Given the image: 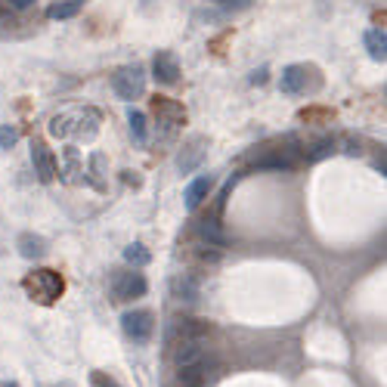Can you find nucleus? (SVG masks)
Returning a JSON list of instances; mask_svg holds the SVG:
<instances>
[{
    "label": "nucleus",
    "instance_id": "6e6552de",
    "mask_svg": "<svg viewBox=\"0 0 387 387\" xmlns=\"http://www.w3.org/2000/svg\"><path fill=\"white\" fill-rule=\"evenodd\" d=\"M189 338H205V325L199 320H174V325H170V347Z\"/></svg>",
    "mask_w": 387,
    "mask_h": 387
},
{
    "label": "nucleus",
    "instance_id": "a211bd4d",
    "mask_svg": "<svg viewBox=\"0 0 387 387\" xmlns=\"http://www.w3.org/2000/svg\"><path fill=\"white\" fill-rule=\"evenodd\" d=\"M127 121H131V133L143 143L146 140V118H143V111H131V115H127Z\"/></svg>",
    "mask_w": 387,
    "mask_h": 387
},
{
    "label": "nucleus",
    "instance_id": "412c9836",
    "mask_svg": "<svg viewBox=\"0 0 387 387\" xmlns=\"http://www.w3.org/2000/svg\"><path fill=\"white\" fill-rule=\"evenodd\" d=\"M93 387H118L111 378H102V375H93Z\"/></svg>",
    "mask_w": 387,
    "mask_h": 387
},
{
    "label": "nucleus",
    "instance_id": "9b49d317",
    "mask_svg": "<svg viewBox=\"0 0 387 387\" xmlns=\"http://www.w3.org/2000/svg\"><path fill=\"white\" fill-rule=\"evenodd\" d=\"M208 192H211V177H199L195 183H189L186 195H183V199H186V208H189V211H195Z\"/></svg>",
    "mask_w": 387,
    "mask_h": 387
},
{
    "label": "nucleus",
    "instance_id": "39448f33",
    "mask_svg": "<svg viewBox=\"0 0 387 387\" xmlns=\"http://www.w3.org/2000/svg\"><path fill=\"white\" fill-rule=\"evenodd\" d=\"M146 295V279L140 273H118L115 276V298L118 300H133Z\"/></svg>",
    "mask_w": 387,
    "mask_h": 387
},
{
    "label": "nucleus",
    "instance_id": "aec40b11",
    "mask_svg": "<svg viewBox=\"0 0 387 387\" xmlns=\"http://www.w3.org/2000/svg\"><path fill=\"white\" fill-rule=\"evenodd\" d=\"M19 140V133H16V127H0V146L4 149H10V146Z\"/></svg>",
    "mask_w": 387,
    "mask_h": 387
},
{
    "label": "nucleus",
    "instance_id": "dca6fc26",
    "mask_svg": "<svg viewBox=\"0 0 387 387\" xmlns=\"http://www.w3.org/2000/svg\"><path fill=\"white\" fill-rule=\"evenodd\" d=\"M19 245H22V254L28 257V261H31V257H44V254H47L44 239H38V236H22Z\"/></svg>",
    "mask_w": 387,
    "mask_h": 387
},
{
    "label": "nucleus",
    "instance_id": "f8f14e48",
    "mask_svg": "<svg viewBox=\"0 0 387 387\" xmlns=\"http://www.w3.org/2000/svg\"><path fill=\"white\" fill-rule=\"evenodd\" d=\"M366 47H369V56L378 59V62H384V56H387V38H384V31H369L366 34Z\"/></svg>",
    "mask_w": 387,
    "mask_h": 387
},
{
    "label": "nucleus",
    "instance_id": "20e7f679",
    "mask_svg": "<svg viewBox=\"0 0 387 387\" xmlns=\"http://www.w3.org/2000/svg\"><path fill=\"white\" fill-rule=\"evenodd\" d=\"M121 329L127 338H133V341H149V334H152V313H146V310H133V313H124L121 316Z\"/></svg>",
    "mask_w": 387,
    "mask_h": 387
},
{
    "label": "nucleus",
    "instance_id": "f03ea898",
    "mask_svg": "<svg viewBox=\"0 0 387 387\" xmlns=\"http://www.w3.org/2000/svg\"><path fill=\"white\" fill-rule=\"evenodd\" d=\"M25 288H28V295L38 298L40 304H50V300H56L62 295V279H59L53 270H38L25 279Z\"/></svg>",
    "mask_w": 387,
    "mask_h": 387
},
{
    "label": "nucleus",
    "instance_id": "4be33fe9",
    "mask_svg": "<svg viewBox=\"0 0 387 387\" xmlns=\"http://www.w3.org/2000/svg\"><path fill=\"white\" fill-rule=\"evenodd\" d=\"M31 4H34V0H10V6H13V10H28Z\"/></svg>",
    "mask_w": 387,
    "mask_h": 387
},
{
    "label": "nucleus",
    "instance_id": "7ed1b4c3",
    "mask_svg": "<svg viewBox=\"0 0 387 387\" xmlns=\"http://www.w3.org/2000/svg\"><path fill=\"white\" fill-rule=\"evenodd\" d=\"M205 359H208V347H205V338H189V341L174 344V366H177V369L205 363Z\"/></svg>",
    "mask_w": 387,
    "mask_h": 387
},
{
    "label": "nucleus",
    "instance_id": "b1692460",
    "mask_svg": "<svg viewBox=\"0 0 387 387\" xmlns=\"http://www.w3.org/2000/svg\"><path fill=\"white\" fill-rule=\"evenodd\" d=\"M10 387H19V384H10Z\"/></svg>",
    "mask_w": 387,
    "mask_h": 387
},
{
    "label": "nucleus",
    "instance_id": "f257e3e1",
    "mask_svg": "<svg viewBox=\"0 0 387 387\" xmlns=\"http://www.w3.org/2000/svg\"><path fill=\"white\" fill-rule=\"evenodd\" d=\"M111 87H115V93L121 97L124 102H133L143 97L146 90V72L140 65H124L118 68V75L111 77Z\"/></svg>",
    "mask_w": 387,
    "mask_h": 387
},
{
    "label": "nucleus",
    "instance_id": "6ab92c4d",
    "mask_svg": "<svg viewBox=\"0 0 387 387\" xmlns=\"http://www.w3.org/2000/svg\"><path fill=\"white\" fill-rule=\"evenodd\" d=\"M332 149H334V143H332V140H320V143L313 146V152H310L307 158H310V161H320V158H325V155H329Z\"/></svg>",
    "mask_w": 387,
    "mask_h": 387
},
{
    "label": "nucleus",
    "instance_id": "423d86ee",
    "mask_svg": "<svg viewBox=\"0 0 387 387\" xmlns=\"http://www.w3.org/2000/svg\"><path fill=\"white\" fill-rule=\"evenodd\" d=\"M31 165H34V174H38L44 183L56 177V161H53V152L47 149L44 143H31Z\"/></svg>",
    "mask_w": 387,
    "mask_h": 387
},
{
    "label": "nucleus",
    "instance_id": "0eeeda50",
    "mask_svg": "<svg viewBox=\"0 0 387 387\" xmlns=\"http://www.w3.org/2000/svg\"><path fill=\"white\" fill-rule=\"evenodd\" d=\"M211 381V366L208 363H195L177 372V387H208Z\"/></svg>",
    "mask_w": 387,
    "mask_h": 387
},
{
    "label": "nucleus",
    "instance_id": "5701e85b",
    "mask_svg": "<svg viewBox=\"0 0 387 387\" xmlns=\"http://www.w3.org/2000/svg\"><path fill=\"white\" fill-rule=\"evenodd\" d=\"M251 81H254V84H263V81H266V68H261V72H254V75H251Z\"/></svg>",
    "mask_w": 387,
    "mask_h": 387
},
{
    "label": "nucleus",
    "instance_id": "2eb2a0df",
    "mask_svg": "<svg viewBox=\"0 0 387 387\" xmlns=\"http://www.w3.org/2000/svg\"><path fill=\"white\" fill-rule=\"evenodd\" d=\"M199 236H202L208 245H223V242H227V239H223V232H220V223H217V220H202Z\"/></svg>",
    "mask_w": 387,
    "mask_h": 387
},
{
    "label": "nucleus",
    "instance_id": "ddd939ff",
    "mask_svg": "<svg viewBox=\"0 0 387 387\" xmlns=\"http://www.w3.org/2000/svg\"><path fill=\"white\" fill-rule=\"evenodd\" d=\"M81 6H84V0H62V4H53L47 10L50 19H72V16L81 13Z\"/></svg>",
    "mask_w": 387,
    "mask_h": 387
},
{
    "label": "nucleus",
    "instance_id": "1a4fd4ad",
    "mask_svg": "<svg viewBox=\"0 0 387 387\" xmlns=\"http://www.w3.org/2000/svg\"><path fill=\"white\" fill-rule=\"evenodd\" d=\"M282 93H304L307 90V68L304 65H288L282 72Z\"/></svg>",
    "mask_w": 387,
    "mask_h": 387
},
{
    "label": "nucleus",
    "instance_id": "4468645a",
    "mask_svg": "<svg viewBox=\"0 0 387 387\" xmlns=\"http://www.w3.org/2000/svg\"><path fill=\"white\" fill-rule=\"evenodd\" d=\"M174 291H177L180 300H195V298H199V282H195L192 276H180L174 282Z\"/></svg>",
    "mask_w": 387,
    "mask_h": 387
},
{
    "label": "nucleus",
    "instance_id": "9d476101",
    "mask_svg": "<svg viewBox=\"0 0 387 387\" xmlns=\"http://www.w3.org/2000/svg\"><path fill=\"white\" fill-rule=\"evenodd\" d=\"M152 68H155V77H158L161 84H174L177 77H180V65H177V59L170 56V53H158V56H155Z\"/></svg>",
    "mask_w": 387,
    "mask_h": 387
},
{
    "label": "nucleus",
    "instance_id": "f3484780",
    "mask_svg": "<svg viewBox=\"0 0 387 387\" xmlns=\"http://www.w3.org/2000/svg\"><path fill=\"white\" fill-rule=\"evenodd\" d=\"M124 261L133 263V266H146V263H149V251H146L140 242H136V245H127V248H124Z\"/></svg>",
    "mask_w": 387,
    "mask_h": 387
}]
</instances>
